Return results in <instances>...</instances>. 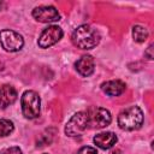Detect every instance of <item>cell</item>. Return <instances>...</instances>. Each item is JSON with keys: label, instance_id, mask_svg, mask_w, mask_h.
Listing matches in <instances>:
<instances>
[{"label": "cell", "instance_id": "1", "mask_svg": "<svg viewBox=\"0 0 154 154\" xmlns=\"http://www.w3.org/2000/svg\"><path fill=\"white\" fill-rule=\"evenodd\" d=\"M100 38L99 31L88 24H82L76 28L71 36L72 43L79 49H93L99 45Z\"/></svg>", "mask_w": 154, "mask_h": 154}, {"label": "cell", "instance_id": "8", "mask_svg": "<svg viewBox=\"0 0 154 154\" xmlns=\"http://www.w3.org/2000/svg\"><path fill=\"white\" fill-rule=\"evenodd\" d=\"M32 17L41 23H52L60 19V14L54 6H38L32 10Z\"/></svg>", "mask_w": 154, "mask_h": 154}, {"label": "cell", "instance_id": "3", "mask_svg": "<svg viewBox=\"0 0 154 154\" xmlns=\"http://www.w3.org/2000/svg\"><path fill=\"white\" fill-rule=\"evenodd\" d=\"M20 105H22L23 116L25 118L34 119V118L38 117L40 109H41V100L36 91H34V90L24 91L20 97Z\"/></svg>", "mask_w": 154, "mask_h": 154}, {"label": "cell", "instance_id": "10", "mask_svg": "<svg viewBox=\"0 0 154 154\" xmlns=\"http://www.w3.org/2000/svg\"><path fill=\"white\" fill-rule=\"evenodd\" d=\"M93 141H94V143L99 148H101V149H109L111 147H113L117 143L118 138H117L116 134H113L111 131H106V132H100V134L95 135Z\"/></svg>", "mask_w": 154, "mask_h": 154}, {"label": "cell", "instance_id": "2", "mask_svg": "<svg viewBox=\"0 0 154 154\" xmlns=\"http://www.w3.org/2000/svg\"><path fill=\"white\" fill-rule=\"evenodd\" d=\"M143 112L138 106H131L123 109L118 116V125L122 130L134 131L142 126Z\"/></svg>", "mask_w": 154, "mask_h": 154}, {"label": "cell", "instance_id": "9", "mask_svg": "<svg viewBox=\"0 0 154 154\" xmlns=\"http://www.w3.org/2000/svg\"><path fill=\"white\" fill-rule=\"evenodd\" d=\"M125 83L120 79H112L101 84V90L108 96H119L125 91Z\"/></svg>", "mask_w": 154, "mask_h": 154}, {"label": "cell", "instance_id": "6", "mask_svg": "<svg viewBox=\"0 0 154 154\" xmlns=\"http://www.w3.org/2000/svg\"><path fill=\"white\" fill-rule=\"evenodd\" d=\"M0 43L7 52H18L24 46L23 36L11 29H4L0 31Z\"/></svg>", "mask_w": 154, "mask_h": 154}, {"label": "cell", "instance_id": "14", "mask_svg": "<svg viewBox=\"0 0 154 154\" xmlns=\"http://www.w3.org/2000/svg\"><path fill=\"white\" fill-rule=\"evenodd\" d=\"M13 123L8 119H0V137H5L13 131Z\"/></svg>", "mask_w": 154, "mask_h": 154}, {"label": "cell", "instance_id": "15", "mask_svg": "<svg viewBox=\"0 0 154 154\" xmlns=\"http://www.w3.org/2000/svg\"><path fill=\"white\" fill-rule=\"evenodd\" d=\"M76 154H99V153H97V150L95 148H93L90 146H84L81 149H78Z\"/></svg>", "mask_w": 154, "mask_h": 154}, {"label": "cell", "instance_id": "5", "mask_svg": "<svg viewBox=\"0 0 154 154\" xmlns=\"http://www.w3.org/2000/svg\"><path fill=\"white\" fill-rule=\"evenodd\" d=\"M87 129H89L88 117L85 111H82L75 113L69 119V122L65 125V134L69 137H78L82 136L87 131Z\"/></svg>", "mask_w": 154, "mask_h": 154}, {"label": "cell", "instance_id": "18", "mask_svg": "<svg viewBox=\"0 0 154 154\" xmlns=\"http://www.w3.org/2000/svg\"><path fill=\"white\" fill-rule=\"evenodd\" d=\"M2 7H4V2H2V1H0V10H1Z\"/></svg>", "mask_w": 154, "mask_h": 154}, {"label": "cell", "instance_id": "7", "mask_svg": "<svg viewBox=\"0 0 154 154\" xmlns=\"http://www.w3.org/2000/svg\"><path fill=\"white\" fill-rule=\"evenodd\" d=\"M64 32L63 29L58 25H49L47 28H45L38 37L37 45L41 48H48L53 45H55L61 37H63Z\"/></svg>", "mask_w": 154, "mask_h": 154}, {"label": "cell", "instance_id": "17", "mask_svg": "<svg viewBox=\"0 0 154 154\" xmlns=\"http://www.w3.org/2000/svg\"><path fill=\"white\" fill-rule=\"evenodd\" d=\"M144 55L148 60H153V58H154V55H153V45H149V47L144 52Z\"/></svg>", "mask_w": 154, "mask_h": 154}, {"label": "cell", "instance_id": "13", "mask_svg": "<svg viewBox=\"0 0 154 154\" xmlns=\"http://www.w3.org/2000/svg\"><path fill=\"white\" fill-rule=\"evenodd\" d=\"M132 37L138 43L144 42L148 38V30L142 25H135L132 28Z\"/></svg>", "mask_w": 154, "mask_h": 154}, {"label": "cell", "instance_id": "4", "mask_svg": "<svg viewBox=\"0 0 154 154\" xmlns=\"http://www.w3.org/2000/svg\"><path fill=\"white\" fill-rule=\"evenodd\" d=\"M87 117H88V125L89 129H102L106 128L111 124L112 117L108 109L103 107H89L87 111Z\"/></svg>", "mask_w": 154, "mask_h": 154}, {"label": "cell", "instance_id": "19", "mask_svg": "<svg viewBox=\"0 0 154 154\" xmlns=\"http://www.w3.org/2000/svg\"><path fill=\"white\" fill-rule=\"evenodd\" d=\"M43 154H46V153H43Z\"/></svg>", "mask_w": 154, "mask_h": 154}, {"label": "cell", "instance_id": "16", "mask_svg": "<svg viewBox=\"0 0 154 154\" xmlns=\"http://www.w3.org/2000/svg\"><path fill=\"white\" fill-rule=\"evenodd\" d=\"M0 154H23V152H22V149L19 147L13 146V147H8V148L4 149Z\"/></svg>", "mask_w": 154, "mask_h": 154}, {"label": "cell", "instance_id": "12", "mask_svg": "<svg viewBox=\"0 0 154 154\" xmlns=\"http://www.w3.org/2000/svg\"><path fill=\"white\" fill-rule=\"evenodd\" d=\"M75 66H76L77 72L81 76H83V77H89L94 72V69H95L94 67V59H93L91 55H83V57H81L76 61Z\"/></svg>", "mask_w": 154, "mask_h": 154}, {"label": "cell", "instance_id": "11", "mask_svg": "<svg viewBox=\"0 0 154 154\" xmlns=\"http://www.w3.org/2000/svg\"><path fill=\"white\" fill-rule=\"evenodd\" d=\"M17 90L10 85V84H5L0 88V108L4 109L7 106L12 105L16 100H17Z\"/></svg>", "mask_w": 154, "mask_h": 154}]
</instances>
